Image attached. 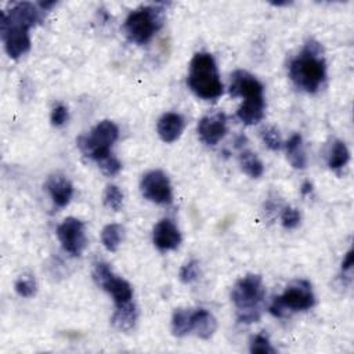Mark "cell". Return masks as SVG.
I'll return each instance as SVG.
<instances>
[{
  "instance_id": "cell-32",
  "label": "cell",
  "mask_w": 354,
  "mask_h": 354,
  "mask_svg": "<svg viewBox=\"0 0 354 354\" xmlns=\"http://www.w3.org/2000/svg\"><path fill=\"white\" fill-rule=\"evenodd\" d=\"M353 266H354V253H353V250L350 249V250L346 253V257H344V260H343V263H342V271L346 273V271L351 270Z\"/></svg>"
},
{
  "instance_id": "cell-29",
  "label": "cell",
  "mask_w": 354,
  "mask_h": 354,
  "mask_svg": "<svg viewBox=\"0 0 354 354\" xmlns=\"http://www.w3.org/2000/svg\"><path fill=\"white\" fill-rule=\"evenodd\" d=\"M262 137H263V141L264 144L273 150V151H278L281 150L282 147V140H281V136L278 133V130L275 128H267L263 130L262 133Z\"/></svg>"
},
{
  "instance_id": "cell-4",
  "label": "cell",
  "mask_w": 354,
  "mask_h": 354,
  "mask_svg": "<svg viewBox=\"0 0 354 354\" xmlns=\"http://www.w3.org/2000/svg\"><path fill=\"white\" fill-rule=\"evenodd\" d=\"M266 291L262 275L248 274L237 281L231 291V300L239 311L241 322H256L260 318V304Z\"/></svg>"
},
{
  "instance_id": "cell-15",
  "label": "cell",
  "mask_w": 354,
  "mask_h": 354,
  "mask_svg": "<svg viewBox=\"0 0 354 354\" xmlns=\"http://www.w3.org/2000/svg\"><path fill=\"white\" fill-rule=\"evenodd\" d=\"M46 190L49 191L53 202L59 208H64L71 202L74 195V187L71 181L63 175H53L46 183Z\"/></svg>"
},
{
  "instance_id": "cell-10",
  "label": "cell",
  "mask_w": 354,
  "mask_h": 354,
  "mask_svg": "<svg viewBox=\"0 0 354 354\" xmlns=\"http://www.w3.org/2000/svg\"><path fill=\"white\" fill-rule=\"evenodd\" d=\"M140 188L143 197L154 204L168 205L173 199L169 177L162 170H151L146 173L141 179Z\"/></svg>"
},
{
  "instance_id": "cell-33",
  "label": "cell",
  "mask_w": 354,
  "mask_h": 354,
  "mask_svg": "<svg viewBox=\"0 0 354 354\" xmlns=\"http://www.w3.org/2000/svg\"><path fill=\"white\" fill-rule=\"evenodd\" d=\"M311 188H313L311 183H310V181H306V183H303V186H302V193H303V194H308V193H311Z\"/></svg>"
},
{
  "instance_id": "cell-13",
  "label": "cell",
  "mask_w": 354,
  "mask_h": 354,
  "mask_svg": "<svg viewBox=\"0 0 354 354\" xmlns=\"http://www.w3.org/2000/svg\"><path fill=\"white\" fill-rule=\"evenodd\" d=\"M153 239L159 250L168 252L179 248L181 244V234L172 220L164 219L154 227Z\"/></svg>"
},
{
  "instance_id": "cell-23",
  "label": "cell",
  "mask_w": 354,
  "mask_h": 354,
  "mask_svg": "<svg viewBox=\"0 0 354 354\" xmlns=\"http://www.w3.org/2000/svg\"><path fill=\"white\" fill-rule=\"evenodd\" d=\"M350 159V153L346 147V144L340 140H336L331 148L329 157H328V166L332 170H340L343 169Z\"/></svg>"
},
{
  "instance_id": "cell-8",
  "label": "cell",
  "mask_w": 354,
  "mask_h": 354,
  "mask_svg": "<svg viewBox=\"0 0 354 354\" xmlns=\"http://www.w3.org/2000/svg\"><path fill=\"white\" fill-rule=\"evenodd\" d=\"M93 278L99 286H101L104 291H107L112 296L117 307H121L133 302L132 285L126 279L117 277L112 273L110 264L103 262L97 263L93 270Z\"/></svg>"
},
{
  "instance_id": "cell-20",
  "label": "cell",
  "mask_w": 354,
  "mask_h": 354,
  "mask_svg": "<svg viewBox=\"0 0 354 354\" xmlns=\"http://www.w3.org/2000/svg\"><path fill=\"white\" fill-rule=\"evenodd\" d=\"M172 331L177 337H183L193 331V311L188 308H176L172 317Z\"/></svg>"
},
{
  "instance_id": "cell-26",
  "label": "cell",
  "mask_w": 354,
  "mask_h": 354,
  "mask_svg": "<svg viewBox=\"0 0 354 354\" xmlns=\"http://www.w3.org/2000/svg\"><path fill=\"white\" fill-rule=\"evenodd\" d=\"M250 353L256 354H274L275 348L271 346L270 340L267 336L263 333H259L252 337L250 340Z\"/></svg>"
},
{
  "instance_id": "cell-28",
  "label": "cell",
  "mask_w": 354,
  "mask_h": 354,
  "mask_svg": "<svg viewBox=\"0 0 354 354\" xmlns=\"http://www.w3.org/2000/svg\"><path fill=\"white\" fill-rule=\"evenodd\" d=\"M99 166L101 169V172L106 175V176H117L121 170H122V164L118 158H115L112 154L107 158H104L103 161L99 162Z\"/></svg>"
},
{
  "instance_id": "cell-21",
  "label": "cell",
  "mask_w": 354,
  "mask_h": 354,
  "mask_svg": "<svg viewBox=\"0 0 354 354\" xmlns=\"http://www.w3.org/2000/svg\"><path fill=\"white\" fill-rule=\"evenodd\" d=\"M124 235H125V228L121 224H117V223L108 224L101 231L103 245L108 252H117L124 241Z\"/></svg>"
},
{
  "instance_id": "cell-25",
  "label": "cell",
  "mask_w": 354,
  "mask_h": 354,
  "mask_svg": "<svg viewBox=\"0 0 354 354\" xmlns=\"http://www.w3.org/2000/svg\"><path fill=\"white\" fill-rule=\"evenodd\" d=\"M16 292L23 297H32L37 293V281L31 274H23L16 281Z\"/></svg>"
},
{
  "instance_id": "cell-22",
  "label": "cell",
  "mask_w": 354,
  "mask_h": 354,
  "mask_svg": "<svg viewBox=\"0 0 354 354\" xmlns=\"http://www.w3.org/2000/svg\"><path fill=\"white\" fill-rule=\"evenodd\" d=\"M239 165L241 169L245 175H248L252 179H259L263 172H264V166L262 164V161L257 158V155L252 151H244L239 155Z\"/></svg>"
},
{
  "instance_id": "cell-16",
  "label": "cell",
  "mask_w": 354,
  "mask_h": 354,
  "mask_svg": "<svg viewBox=\"0 0 354 354\" xmlns=\"http://www.w3.org/2000/svg\"><path fill=\"white\" fill-rule=\"evenodd\" d=\"M217 329V321L212 313L205 308L193 311V331L201 339H210Z\"/></svg>"
},
{
  "instance_id": "cell-9",
  "label": "cell",
  "mask_w": 354,
  "mask_h": 354,
  "mask_svg": "<svg viewBox=\"0 0 354 354\" xmlns=\"http://www.w3.org/2000/svg\"><path fill=\"white\" fill-rule=\"evenodd\" d=\"M57 237L66 252L81 256L88 245L85 224L75 217H67L57 228Z\"/></svg>"
},
{
  "instance_id": "cell-19",
  "label": "cell",
  "mask_w": 354,
  "mask_h": 354,
  "mask_svg": "<svg viewBox=\"0 0 354 354\" xmlns=\"http://www.w3.org/2000/svg\"><path fill=\"white\" fill-rule=\"evenodd\" d=\"M286 158L289 161V164L295 168V169H304L307 165V158H306V151L303 147V139L300 135H293L286 146Z\"/></svg>"
},
{
  "instance_id": "cell-27",
  "label": "cell",
  "mask_w": 354,
  "mask_h": 354,
  "mask_svg": "<svg viewBox=\"0 0 354 354\" xmlns=\"http://www.w3.org/2000/svg\"><path fill=\"white\" fill-rule=\"evenodd\" d=\"M201 274V268H199V263L197 260H191L187 264H184L180 270V279L184 284H191L194 281H197L199 278Z\"/></svg>"
},
{
  "instance_id": "cell-17",
  "label": "cell",
  "mask_w": 354,
  "mask_h": 354,
  "mask_svg": "<svg viewBox=\"0 0 354 354\" xmlns=\"http://www.w3.org/2000/svg\"><path fill=\"white\" fill-rule=\"evenodd\" d=\"M266 101L264 99L245 100L237 111V117L245 125H256L264 118Z\"/></svg>"
},
{
  "instance_id": "cell-7",
  "label": "cell",
  "mask_w": 354,
  "mask_h": 354,
  "mask_svg": "<svg viewBox=\"0 0 354 354\" xmlns=\"http://www.w3.org/2000/svg\"><path fill=\"white\" fill-rule=\"evenodd\" d=\"M315 304L311 285L306 279H299L289 285L285 292L274 297L270 313L275 317H285L289 311H306Z\"/></svg>"
},
{
  "instance_id": "cell-24",
  "label": "cell",
  "mask_w": 354,
  "mask_h": 354,
  "mask_svg": "<svg viewBox=\"0 0 354 354\" xmlns=\"http://www.w3.org/2000/svg\"><path fill=\"white\" fill-rule=\"evenodd\" d=\"M104 205L114 210V212H119L124 206V194L119 190V187L117 186H108L106 188L104 193Z\"/></svg>"
},
{
  "instance_id": "cell-3",
  "label": "cell",
  "mask_w": 354,
  "mask_h": 354,
  "mask_svg": "<svg viewBox=\"0 0 354 354\" xmlns=\"http://www.w3.org/2000/svg\"><path fill=\"white\" fill-rule=\"evenodd\" d=\"M187 83L202 100H217L223 95V83L216 61L209 53H197L191 63Z\"/></svg>"
},
{
  "instance_id": "cell-31",
  "label": "cell",
  "mask_w": 354,
  "mask_h": 354,
  "mask_svg": "<svg viewBox=\"0 0 354 354\" xmlns=\"http://www.w3.org/2000/svg\"><path fill=\"white\" fill-rule=\"evenodd\" d=\"M68 118H70L68 108L64 107V106H57V107H55L53 111H52L50 121H52V125H53V126L60 128V126L66 125V122L68 121Z\"/></svg>"
},
{
  "instance_id": "cell-11",
  "label": "cell",
  "mask_w": 354,
  "mask_h": 354,
  "mask_svg": "<svg viewBox=\"0 0 354 354\" xmlns=\"http://www.w3.org/2000/svg\"><path fill=\"white\" fill-rule=\"evenodd\" d=\"M263 85L248 71L238 70L231 75L230 95L233 97H244L245 100L264 99Z\"/></svg>"
},
{
  "instance_id": "cell-2",
  "label": "cell",
  "mask_w": 354,
  "mask_h": 354,
  "mask_svg": "<svg viewBox=\"0 0 354 354\" xmlns=\"http://www.w3.org/2000/svg\"><path fill=\"white\" fill-rule=\"evenodd\" d=\"M289 78L306 93H317L326 79V63L321 45L310 41L289 64Z\"/></svg>"
},
{
  "instance_id": "cell-1",
  "label": "cell",
  "mask_w": 354,
  "mask_h": 354,
  "mask_svg": "<svg viewBox=\"0 0 354 354\" xmlns=\"http://www.w3.org/2000/svg\"><path fill=\"white\" fill-rule=\"evenodd\" d=\"M42 21V12L32 3L23 2L2 13L0 32L5 42L6 53L17 60L31 49L30 30Z\"/></svg>"
},
{
  "instance_id": "cell-14",
  "label": "cell",
  "mask_w": 354,
  "mask_h": 354,
  "mask_svg": "<svg viewBox=\"0 0 354 354\" xmlns=\"http://www.w3.org/2000/svg\"><path fill=\"white\" fill-rule=\"evenodd\" d=\"M184 119L181 115L176 112H168L161 117L157 125L158 136L165 143H175L180 139L181 133L184 132Z\"/></svg>"
},
{
  "instance_id": "cell-6",
  "label": "cell",
  "mask_w": 354,
  "mask_h": 354,
  "mask_svg": "<svg viewBox=\"0 0 354 354\" xmlns=\"http://www.w3.org/2000/svg\"><path fill=\"white\" fill-rule=\"evenodd\" d=\"M119 129L112 121L97 124L89 135L79 137L78 147L90 159L100 162L111 155V147L118 140Z\"/></svg>"
},
{
  "instance_id": "cell-30",
  "label": "cell",
  "mask_w": 354,
  "mask_h": 354,
  "mask_svg": "<svg viewBox=\"0 0 354 354\" xmlns=\"http://www.w3.org/2000/svg\"><path fill=\"white\" fill-rule=\"evenodd\" d=\"M281 222H282V226L288 230H292V228H296L299 224H300V213L297 209L295 208H285L281 213Z\"/></svg>"
},
{
  "instance_id": "cell-5",
  "label": "cell",
  "mask_w": 354,
  "mask_h": 354,
  "mask_svg": "<svg viewBox=\"0 0 354 354\" xmlns=\"http://www.w3.org/2000/svg\"><path fill=\"white\" fill-rule=\"evenodd\" d=\"M165 10L159 6H146L132 12L124 26L125 35L136 45L148 43L164 27Z\"/></svg>"
},
{
  "instance_id": "cell-12",
  "label": "cell",
  "mask_w": 354,
  "mask_h": 354,
  "mask_svg": "<svg viewBox=\"0 0 354 354\" xmlns=\"http://www.w3.org/2000/svg\"><path fill=\"white\" fill-rule=\"evenodd\" d=\"M227 132V118L223 112L204 117L198 124V136L206 146H216Z\"/></svg>"
},
{
  "instance_id": "cell-18",
  "label": "cell",
  "mask_w": 354,
  "mask_h": 354,
  "mask_svg": "<svg viewBox=\"0 0 354 354\" xmlns=\"http://www.w3.org/2000/svg\"><path fill=\"white\" fill-rule=\"evenodd\" d=\"M139 317V310L137 306L135 304V302H130L125 306L117 307V311L112 315V325L124 332H128L130 329L135 328L136 321Z\"/></svg>"
}]
</instances>
